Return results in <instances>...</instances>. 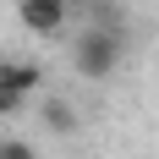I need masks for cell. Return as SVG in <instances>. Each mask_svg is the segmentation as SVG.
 Instances as JSON below:
<instances>
[{"label": "cell", "instance_id": "obj_6", "mask_svg": "<svg viewBox=\"0 0 159 159\" xmlns=\"http://www.w3.org/2000/svg\"><path fill=\"white\" fill-rule=\"evenodd\" d=\"M22 110V93H16V88H6V82H0V121H6V115H16Z\"/></svg>", "mask_w": 159, "mask_h": 159}, {"label": "cell", "instance_id": "obj_1", "mask_svg": "<svg viewBox=\"0 0 159 159\" xmlns=\"http://www.w3.org/2000/svg\"><path fill=\"white\" fill-rule=\"evenodd\" d=\"M121 55H126V39L110 28V22H99V28H88L77 39V49H71V66H77V77H88V82H104L121 66Z\"/></svg>", "mask_w": 159, "mask_h": 159}, {"label": "cell", "instance_id": "obj_2", "mask_svg": "<svg viewBox=\"0 0 159 159\" xmlns=\"http://www.w3.org/2000/svg\"><path fill=\"white\" fill-rule=\"evenodd\" d=\"M16 16H22L28 33L55 39V33H66V22H71V0H16Z\"/></svg>", "mask_w": 159, "mask_h": 159}, {"label": "cell", "instance_id": "obj_4", "mask_svg": "<svg viewBox=\"0 0 159 159\" xmlns=\"http://www.w3.org/2000/svg\"><path fill=\"white\" fill-rule=\"evenodd\" d=\"M44 126H49V132H71V126H77V110L49 99V104H44Z\"/></svg>", "mask_w": 159, "mask_h": 159}, {"label": "cell", "instance_id": "obj_5", "mask_svg": "<svg viewBox=\"0 0 159 159\" xmlns=\"http://www.w3.org/2000/svg\"><path fill=\"white\" fill-rule=\"evenodd\" d=\"M0 159H39V154H33L22 137H0Z\"/></svg>", "mask_w": 159, "mask_h": 159}, {"label": "cell", "instance_id": "obj_3", "mask_svg": "<svg viewBox=\"0 0 159 159\" xmlns=\"http://www.w3.org/2000/svg\"><path fill=\"white\" fill-rule=\"evenodd\" d=\"M0 82L28 99L33 88H39V66H33V61H0Z\"/></svg>", "mask_w": 159, "mask_h": 159}]
</instances>
